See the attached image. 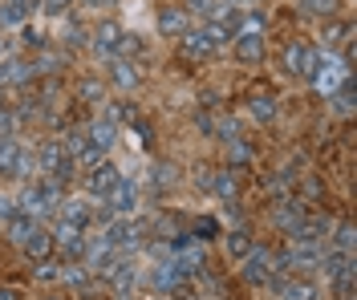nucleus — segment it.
I'll use <instances>...</instances> for the list:
<instances>
[{
	"label": "nucleus",
	"instance_id": "1",
	"mask_svg": "<svg viewBox=\"0 0 357 300\" xmlns=\"http://www.w3.org/2000/svg\"><path fill=\"white\" fill-rule=\"evenodd\" d=\"M146 235H151V223L146 219H134V215H114L110 223H106V244L118 248L122 255H134L142 244H146Z\"/></svg>",
	"mask_w": 357,
	"mask_h": 300
},
{
	"label": "nucleus",
	"instance_id": "2",
	"mask_svg": "<svg viewBox=\"0 0 357 300\" xmlns=\"http://www.w3.org/2000/svg\"><path fill=\"white\" fill-rule=\"evenodd\" d=\"M354 73H349V65L337 57V53H329V49H317V73H312V90L321 93V97H333L345 81H349Z\"/></svg>",
	"mask_w": 357,
	"mask_h": 300
},
{
	"label": "nucleus",
	"instance_id": "3",
	"mask_svg": "<svg viewBox=\"0 0 357 300\" xmlns=\"http://www.w3.org/2000/svg\"><path fill=\"white\" fill-rule=\"evenodd\" d=\"M284 70H289L292 77H305V81H309L312 73H317V49H312L309 41H289V45H284Z\"/></svg>",
	"mask_w": 357,
	"mask_h": 300
},
{
	"label": "nucleus",
	"instance_id": "4",
	"mask_svg": "<svg viewBox=\"0 0 357 300\" xmlns=\"http://www.w3.org/2000/svg\"><path fill=\"white\" fill-rule=\"evenodd\" d=\"M57 203H61V199H53L41 183H29L21 191V207H17V211L33 215V219H49V215H57Z\"/></svg>",
	"mask_w": 357,
	"mask_h": 300
},
{
	"label": "nucleus",
	"instance_id": "5",
	"mask_svg": "<svg viewBox=\"0 0 357 300\" xmlns=\"http://www.w3.org/2000/svg\"><path fill=\"white\" fill-rule=\"evenodd\" d=\"M240 276H244V284H252V288L268 284V276H272V248H252V252L244 255Z\"/></svg>",
	"mask_w": 357,
	"mask_h": 300
},
{
	"label": "nucleus",
	"instance_id": "6",
	"mask_svg": "<svg viewBox=\"0 0 357 300\" xmlns=\"http://www.w3.org/2000/svg\"><path fill=\"white\" fill-rule=\"evenodd\" d=\"M102 203H106L110 215H130V211L138 207V183H134V179H118Z\"/></svg>",
	"mask_w": 357,
	"mask_h": 300
},
{
	"label": "nucleus",
	"instance_id": "7",
	"mask_svg": "<svg viewBox=\"0 0 357 300\" xmlns=\"http://www.w3.org/2000/svg\"><path fill=\"white\" fill-rule=\"evenodd\" d=\"M53 248L61 252V260H82L86 255V231L82 228H69V223H57V231H53Z\"/></svg>",
	"mask_w": 357,
	"mask_h": 300
},
{
	"label": "nucleus",
	"instance_id": "8",
	"mask_svg": "<svg viewBox=\"0 0 357 300\" xmlns=\"http://www.w3.org/2000/svg\"><path fill=\"white\" fill-rule=\"evenodd\" d=\"M122 175H118V166H114L110 159H102L98 166H89V175H86V191H89V199H106L110 195V187L118 183Z\"/></svg>",
	"mask_w": 357,
	"mask_h": 300
},
{
	"label": "nucleus",
	"instance_id": "9",
	"mask_svg": "<svg viewBox=\"0 0 357 300\" xmlns=\"http://www.w3.org/2000/svg\"><path fill=\"white\" fill-rule=\"evenodd\" d=\"M151 288H155V292H167V297H175V292H191V284L178 276L175 260H162V264H155V272H151Z\"/></svg>",
	"mask_w": 357,
	"mask_h": 300
},
{
	"label": "nucleus",
	"instance_id": "10",
	"mask_svg": "<svg viewBox=\"0 0 357 300\" xmlns=\"http://www.w3.org/2000/svg\"><path fill=\"white\" fill-rule=\"evenodd\" d=\"M321 252H325V244H292L289 252H284V260H289V272L296 276H305V272H312L317 264H321Z\"/></svg>",
	"mask_w": 357,
	"mask_h": 300
},
{
	"label": "nucleus",
	"instance_id": "11",
	"mask_svg": "<svg viewBox=\"0 0 357 300\" xmlns=\"http://www.w3.org/2000/svg\"><path fill=\"white\" fill-rule=\"evenodd\" d=\"M305 215H309V211L301 207L292 195H289V199H280V203H272V223L284 231V235H292V231L301 228V223H305Z\"/></svg>",
	"mask_w": 357,
	"mask_h": 300
},
{
	"label": "nucleus",
	"instance_id": "12",
	"mask_svg": "<svg viewBox=\"0 0 357 300\" xmlns=\"http://www.w3.org/2000/svg\"><path fill=\"white\" fill-rule=\"evenodd\" d=\"M317 268H321V272L329 276V284H333V280H341V276H349V272H357L354 255H349V252H337V248H325Z\"/></svg>",
	"mask_w": 357,
	"mask_h": 300
},
{
	"label": "nucleus",
	"instance_id": "13",
	"mask_svg": "<svg viewBox=\"0 0 357 300\" xmlns=\"http://www.w3.org/2000/svg\"><path fill=\"white\" fill-rule=\"evenodd\" d=\"M86 139H89V146H93L98 155H110V146L118 142V126L106 122V118H93V122L86 126Z\"/></svg>",
	"mask_w": 357,
	"mask_h": 300
},
{
	"label": "nucleus",
	"instance_id": "14",
	"mask_svg": "<svg viewBox=\"0 0 357 300\" xmlns=\"http://www.w3.org/2000/svg\"><path fill=\"white\" fill-rule=\"evenodd\" d=\"M57 215H61V223H69V228H89V219H93V211H89L86 199H61L57 203Z\"/></svg>",
	"mask_w": 357,
	"mask_h": 300
},
{
	"label": "nucleus",
	"instance_id": "15",
	"mask_svg": "<svg viewBox=\"0 0 357 300\" xmlns=\"http://www.w3.org/2000/svg\"><path fill=\"white\" fill-rule=\"evenodd\" d=\"M118 37H122V29H118L114 21H102L98 29H93V53L110 61V57H114V49H118Z\"/></svg>",
	"mask_w": 357,
	"mask_h": 300
},
{
	"label": "nucleus",
	"instance_id": "16",
	"mask_svg": "<svg viewBox=\"0 0 357 300\" xmlns=\"http://www.w3.org/2000/svg\"><path fill=\"white\" fill-rule=\"evenodd\" d=\"M37 228H41V223H37L33 215H24V211H17V215H13V219L4 223V239L21 248V244H24V239H29V235H33V231H37Z\"/></svg>",
	"mask_w": 357,
	"mask_h": 300
},
{
	"label": "nucleus",
	"instance_id": "17",
	"mask_svg": "<svg viewBox=\"0 0 357 300\" xmlns=\"http://www.w3.org/2000/svg\"><path fill=\"white\" fill-rule=\"evenodd\" d=\"M21 248H24V255H29L33 264H41V260H49V255H53V231L37 228V231H33V235L21 244Z\"/></svg>",
	"mask_w": 357,
	"mask_h": 300
},
{
	"label": "nucleus",
	"instance_id": "18",
	"mask_svg": "<svg viewBox=\"0 0 357 300\" xmlns=\"http://www.w3.org/2000/svg\"><path fill=\"white\" fill-rule=\"evenodd\" d=\"M276 297L280 300H321V288L312 284V280H284L280 288H276Z\"/></svg>",
	"mask_w": 357,
	"mask_h": 300
},
{
	"label": "nucleus",
	"instance_id": "19",
	"mask_svg": "<svg viewBox=\"0 0 357 300\" xmlns=\"http://www.w3.org/2000/svg\"><path fill=\"white\" fill-rule=\"evenodd\" d=\"M110 81L118 90H134L142 77H138V65L134 61H122V57H110Z\"/></svg>",
	"mask_w": 357,
	"mask_h": 300
},
{
	"label": "nucleus",
	"instance_id": "20",
	"mask_svg": "<svg viewBox=\"0 0 357 300\" xmlns=\"http://www.w3.org/2000/svg\"><path fill=\"white\" fill-rule=\"evenodd\" d=\"M33 159H37V171L53 175V171L61 166V159H66V150H61V142H57V139H49V142L37 146V155H33Z\"/></svg>",
	"mask_w": 357,
	"mask_h": 300
},
{
	"label": "nucleus",
	"instance_id": "21",
	"mask_svg": "<svg viewBox=\"0 0 357 300\" xmlns=\"http://www.w3.org/2000/svg\"><path fill=\"white\" fill-rule=\"evenodd\" d=\"M187 21H191V17H187L183 8H162L155 24H158L162 37H183V33H187Z\"/></svg>",
	"mask_w": 357,
	"mask_h": 300
},
{
	"label": "nucleus",
	"instance_id": "22",
	"mask_svg": "<svg viewBox=\"0 0 357 300\" xmlns=\"http://www.w3.org/2000/svg\"><path fill=\"white\" fill-rule=\"evenodd\" d=\"M231 45H236V57H240L244 65H256V61H264L268 41H264V37H236Z\"/></svg>",
	"mask_w": 357,
	"mask_h": 300
},
{
	"label": "nucleus",
	"instance_id": "23",
	"mask_svg": "<svg viewBox=\"0 0 357 300\" xmlns=\"http://www.w3.org/2000/svg\"><path fill=\"white\" fill-rule=\"evenodd\" d=\"M211 191L220 195L223 203H236V195H240V179L231 175V166H227V171H215V175H211Z\"/></svg>",
	"mask_w": 357,
	"mask_h": 300
},
{
	"label": "nucleus",
	"instance_id": "24",
	"mask_svg": "<svg viewBox=\"0 0 357 300\" xmlns=\"http://www.w3.org/2000/svg\"><path fill=\"white\" fill-rule=\"evenodd\" d=\"M203 41L211 49H220V45H231L236 41V33H231V24H223V21H203Z\"/></svg>",
	"mask_w": 357,
	"mask_h": 300
},
{
	"label": "nucleus",
	"instance_id": "25",
	"mask_svg": "<svg viewBox=\"0 0 357 300\" xmlns=\"http://www.w3.org/2000/svg\"><path fill=\"white\" fill-rule=\"evenodd\" d=\"M354 106H357V97H354V77H349V81L329 97V110H333L337 118H354Z\"/></svg>",
	"mask_w": 357,
	"mask_h": 300
},
{
	"label": "nucleus",
	"instance_id": "26",
	"mask_svg": "<svg viewBox=\"0 0 357 300\" xmlns=\"http://www.w3.org/2000/svg\"><path fill=\"white\" fill-rule=\"evenodd\" d=\"M183 57L187 61H207L211 57V45L203 41V33H191V29L183 33Z\"/></svg>",
	"mask_w": 357,
	"mask_h": 300
},
{
	"label": "nucleus",
	"instance_id": "27",
	"mask_svg": "<svg viewBox=\"0 0 357 300\" xmlns=\"http://www.w3.org/2000/svg\"><path fill=\"white\" fill-rule=\"evenodd\" d=\"M349 37H354V29H349L345 21H329V24H325V37H321V41H325V49H329V53H337V45H341V49L349 45Z\"/></svg>",
	"mask_w": 357,
	"mask_h": 300
},
{
	"label": "nucleus",
	"instance_id": "28",
	"mask_svg": "<svg viewBox=\"0 0 357 300\" xmlns=\"http://www.w3.org/2000/svg\"><path fill=\"white\" fill-rule=\"evenodd\" d=\"M223 248H227V255H231V260H244V255L252 252L256 244L248 239V231H244V228H236V231H227V235H223Z\"/></svg>",
	"mask_w": 357,
	"mask_h": 300
},
{
	"label": "nucleus",
	"instance_id": "29",
	"mask_svg": "<svg viewBox=\"0 0 357 300\" xmlns=\"http://www.w3.org/2000/svg\"><path fill=\"white\" fill-rule=\"evenodd\" d=\"M4 70H8V86H29L37 77V65L33 61H8Z\"/></svg>",
	"mask_w": 357,
	"mask_h": 300
},
{
	"label": "nucleus",
	"instance_id": "30",
	"mask_svg": "<svg viewBox=\"0 0 357 300\" xmlns=\"http://www.w3.org/2000/svg\"><path fill=\"white\" fill-rule=\"evenodd\" d=\"M248 106H252V118H256V122H272V118H276V97H272V93H256Z\"/></svg>",
	"mask_w": 357,
	"mask_h": 300
},
{
	"label": "nucleus",
	"instance_id": "31",
	"mask_svg": "<svg viewBox=\"0 0 357 300\" xmlns=\"http://www.w3.org/2000/svg\"><path fill=\"white\" fill-rule=\"evenodd\" d=\"M61 150H66L69 159L77 162V159H82V155L89 150V139H86V130H69L66 139H61Z\"/></svg>",
	"mask_w": 357,
	"mask_h": 300
},
{
	"label": "nucleus",
	"instance_id": "32",
	"mask_svg": "<svg viewBox=\"0 0 357 300\" xmlns=\"http://www.w3.org/2000/svg\"><path fill=\"white\" fill-rule=\"evenodd\" d=\"M57 280L69 284V288H82V284H89V272H86V264H61L57 268Z\"/></svg>",
	"mask_w": 357,
	"mask_h": 300
},
{
	"label": "nucleus",
	"instance_id": "33",
	"mask_svg": "<svg viewBox=\"0 0 357 300\" xmlns=\"http://www.w3.org/2000/svg\"><path fill=\"white\" fill-rule=\"evenodd\" d=\"M187 235H195L199 244H207V239H215V235H220V219H211V215H199V219L191 223V231H187Z\"/></svg>",
	"mask_w": 357,
	"mask_h": 300
},
{
	"label": "nucleus",
	"instance_id": "34",
	"mask_svg": "<svg viewBox=\"0 0 357 300\" xmlns=\"http://www.w3.org/2000/svg\"><path fill=\"white\" fill-rule=\"evenodd\" d=\"M8 175H13V179H21V183H29V179H33V175H37V159H33V155H17V162H13V166H8Z\"/></svg>",
	"mask_w": 357,
	"mask_h": 300
},
{
	"label": "nucleus",
	"instance_id": "35",
	"mask_svg": "<svg viewBox=\"0 0 357 300\" xmlns=\"http://www.w3.org/2000/svg\"><path fill=\"white\" fill-rule=\"evenodd\" d=\"M130 53H142V37H138V33H122V37H118V49H114V57L130 61Z\"/></svg>",
	"mask_w": 357,
	"mask_h": 300
},
{
	"label": "nucleus",
	"instance_id": "36",
	"mask_svg": "<svg viewBox=\"0 0 357 300\" xmlns=\"http://www.w3.org/2000/svg\"><path fill=\"white\" fill-rule=\"evenodd\" d=\"M77 97H82V102H102V97H106V86H102L98 77H82V86H77Z\"/></svg>",
	"mask_w": 357,
	"mask_h": 300
},
{
	"label": "nucleus",
	"instance_id": "37",
	"mask_svg": "<svg viewBox=\"0 0 357 300\" xmlns=\"http://www.w3.org/2000/svg\"><path fill=\"white\" fill-rule=\"evenodd\" d=\"M301 8L309 13V17H337V0H301Z\"/></svg>",
	"mask_w": 357,
	"mask_h": 300
},
{
	"label": "nucleus",
	"instance_id": "38",
	"mask_svg": "<svg viewBox=\"0 0 357 300\" xmlns=\"http://www.w3.org/2000/svg\"><path fill=\"white\" fill-rule=\"evenodd\" d=\"M17 155H21V146L13 139H0V175H8V166L17 162Z\"/></svg>",
	"mask_w": 357,
	"mask_h": 300
},
{
	"label": "nucleus",
	"instance_id": "39",
	"mask_svg": "<svg viewBox=\"0 0 357 300\" xmlns=\"http://www.w3.org/2000/svg\"><path fill=\"white\" fill-rule=\"evenodd\" d=\"M215 8H220V0H187V8H183V13H187V17H191V13H199L203 21H211V17H215Z\"/></svg>",
	"mask_w": 357,
	"mask_h": 300
},
{
	"label": "nucleus",
	"instance_id": "40",
	"mask_svg": "<svg viewBox=\"0 0 357 300\" xmlns=\"http://www.w3.org/2000/svg\"><path fill=\"white\" fill-rule=\"evenodd\" d=\"M151 179H155L158 187H171L178 179V171H175V162H158L155 171H151Z\"/></svg>",
	"mask_w": 357,
	"mask_h": 300
},
{
	"label": "nucleus",
	"instance_id": "41",
	"mask_svg": "<svg viewBox=\"0 0 357 300\" xmlns=\"http://www.w3.org/2000/svg\"><path fill=\"white\" fill-rule=\"evenodd\" d=\"M61 37H66V45H69V49L86 45V29H82L77 21H66V33H61Z\"/></svg>",
	"mask_w": 357,
	"mask_h": 300
},
{
	"label": "nucleus",
	"instance_id": "42",
	"mask_svg": "<svg viewBox=\"0 0 357 300\" xmlns=\"http://www.w3.org/2000/svg\"><path fill=\"white\" fill-rule=\"evenodd\" d=\"M57 268H61V264H53V260H41V264L33 268V280H41V284H49V280H57Z\"/></svg>",
	"mask_w": 357,
	"mask_h": 300
},
{
	"label": "nucleus",
	"instance_id": "43",
	"mask_svg": "<svg viewBox=\"0 0 357 300\" xmlns=\"http://www.w3.org/2000/svg\"><path fill=\"white\" fill-rule=\"evenodd\" d=\"M33 65H37V73H53V70L66 65V57H61V53H45L41 61H33Z\"/></svg>",
	"mask_w": 357,
	"mask_h": 300
},
{
	"label": "nucleus",
	"instance_id": "44",
	"mask_svg": "<svg viewBox=\"0 0 357 300\" xmlns=\"http://www.w3.org/2000/svg\"><path fill=\"white\" fill-rule=\"evenodd\" d=\"M354 280H357V272H349V276L333 280V284H337V300H357V297H354Z\"/></svg>",
	"mask_w": 357,
	"mask_h": 300
},
{
	"label": "nucleus",
	"instance_id": "45",
	"mask_svg": "<svg viewBox=\"0 0 357 300\" xmlns=\"http://www.w3.org/2000/svg\"><path fill=\"white\" fill-rule=\"evenodd\" d=\"M130 126H134V134H138V142H142V146H151V142H155V130H151V122H142V118H134Z\"/></svg>",
	"mask_w": 357,
	"mask_h": 300
},
{
	"label": "nucleus",
	"instance_id": "46",
	"mask_svg": "<svg viewBox=\"0 0 357 300\" xmlns=\"http://www.w3.org/2000/svg\"><path fill=\"white\" fill-rule=\"evenodd\" d=\"M69 4H73V0H41V8L45 13H53V17H66Z\"/></svg>",
	"mask_w": 357,
	"mask_h": 300
},
{
	"label": "nucleus",
	"instance_id": "47",
	"mask_svg": "<svg viewBox=\"0 0 357 300\" xmlns=\"http://www.w3.org/2000/svg\"><path fill=\"white\" fill-rule=\"evenodd\" d=\"M21 41H24V45H29V49H45V37H41V33H37V29H29V24H24Z\"/></svg>",
	"mask_w": 357,
	"mask_h": 300
},
{
	"label": "nucleus",
	"instance_id": "48",
	"mask_svg": "<svg viewBox=\"0 0 357 300\" xmlns=\"http://www.w3.org/2000/svg\"><path fill=\"white\" fill-rule=\"evenodd\" d=\"M8 61H17V45L8 37H0V65H8Z\"/></svg>",
	"mask_w": 357,
	"mask_h": 300
},
{
	"label": "nucleus",
	"instance_id": "49",
	"mask_svg": "<svg viewBox=\"0 0 357 300\" xmlns=\"http://www.w3.org/2000/svg\"><path fill=\"white\" fill-rule=\"evenodd\" d=\"M13 215H17V199H8V195H0V219L8 223Z\"/></svg>",
	"mask_w": 357,
	"mask_h": 300
},
{
	"label": "nucleus",
	"instance_id": "50",
	"mask_svg": "<svg viewBox=\"0 0 357 300\" xmlns=\"http://www.w3.org/2000/svg\"><path fill=\"white\" fill-rule=\"evenodd\" d=\"M0 300H21V292H17V288H4V284H0Z\"/></svg>",
	"mask_w": 357,
	"mask_h": 300
},
{
	"label": "nucleus",
	"instance_id": "51",
	"mask_svg": "<svg viewBox=\"0 0 357 300\" xmlns=\"http://www.w3.org/2000/svg\"><path fill=\"white\" fill-rule=\"evenodd\" d=\"M4 86H8V70H4V65H0V90H4Z\"/></svg>",
	"mask_w": 357,
	"mask_h": 300
},
{
	"label": "nucleus",
	"instance_id": "52",
	"mask_svg": "<svg viewBox=\"0 0 357 300\" xmlns=\"http://www.w3.org/2000/svg\"><path fill=\"white\" fill-rule=\"evenodd\" d=\"M158 300H171V297H158Z\"/></svg>",
	"mask_w": 357,
	"mask_h": 300
},
{
	"label": "nucleus",
	"instance_id": "53",
	"mask_svg": "<svg viewBox=\"0 0 357 300\" xmlns=\"http://www.w3.org/2000/svg\"><path fill=\"white\" fill-rule=\"evenodd\" d=\"M49 300H61V297H49Z\"/></svg>",
	"mask_w": 357,
	"mask_h": 300
}]
</instances>
